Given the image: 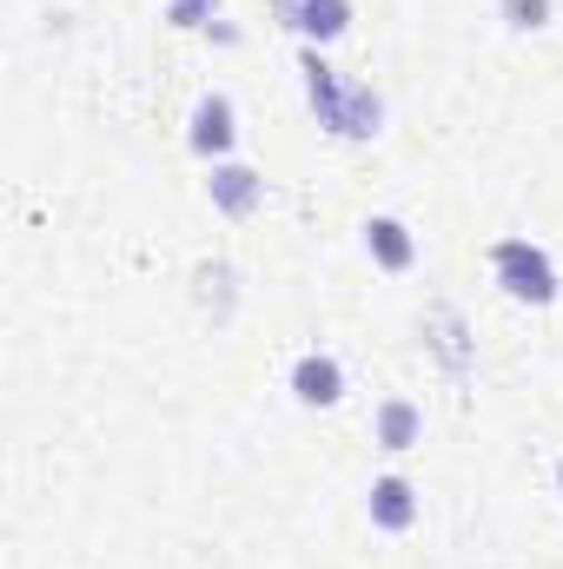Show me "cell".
<instances>
[{
  "mask_svg": "<svg viewBox=\"0 0 563 569\" xmlns=\"http://www.w3.org/2000/svg\"><path fill=\"white\" fill-rule=\"evenodd\" d=\"M491 272L504 284V298H517V305H551L557 298V266L531 239H497L491 246Z\"/></svg>",
  "mask_w": 563,
  "mask_h": 569,
  "instance_id": "obj_1",
  "label": "cell"
},
{
  "mask_svg": "<svg viewBox=\"0 0 563 569\" xmlns=\"http://www.w3.org/2000/svg\"><path fill=\"white\" fill-rule=\"evenodd\" d=\"M298 73H305V100H312L318 127H325V133H338V140H352L358 87H338V73L325 67V53H318V47H305V53H298Z\"/></svg>",
  "mask_w": 563,
  "mask_h": 569,
  "instance_id": "obj_2",
  "label": "cell"
},
{
  "mask_svg": "<svg viewBox=\"0 0 563 569\" xmlns=\"http://www.w3.org/2000/svg\"><path fill=\"white\" fill-rule=\"evenodd\" d=\"M233 140H239V113H233V100L226 93H206L199 107H192V127H186V146L199 152V159H226L233 152Z\"/></svg>",
  "mask_w": 563,
  "mask_h": 569,
  "instance_id": "obj_3",
  "label": "cell"
},
{
  "mask_svg": "<svg viewBox=\"0 0 563 569\" xmlns=\"http://www.w3.org/2000/svg\"><path fill=\"white\" fill-rule=\"evenodd\" d=\"M206 199H213L226 219H246V212L266 206V179H259L253 166H239V159H219L213 179H206Z\"/></svg>",
  "mask_w": 563,
  "mask_h": 569,
  "instance_id": "obj_4",
  "label": "cell"
},
{
  "mask_svg": "<svg viewBox=\"0 0 563 569\" xmlns=\"http://www.w3.org/2000/svg\"><path fill=\"white\" fill-rule=\"evenodd\" d=\"M279 20L305 33V47H332L352 27V0H279Z\"/></svg>",
  "mask_w": 563,
  "mask_h": 569,
  "instance_id": "obj_5",
  "label": "cell"
},
{
  "mask_svg": "<svg viewBox=\"0 0 563 569\" xmlns=\"http://www.w3.org/2000/svg\"><path fill=\"white\" fill-rule=\"evenodd\" d=\"M292 398L312 405V411L338 405V398H345V365H338L332 351H305V358L292 365Z\"/></svg>",
  "mask_w": 563,
  "mask_h": 569,
  "instance_id": "obj_6",
  "label": "cell"
},
{
  "mask_svg": "<svg viewBox=\"0 0 563 569\" xmlns=\"http://www.w3.org/2000/svg\"><path fill=\"white\" fill-rule=\"evenodd\" d=\"M365 252H372L385 272H412V259H418V239H412V226H405V219L378 212V219H365Z\"/></svg>",
  "mask_w": 563,
  "mask_h": 569,
  "instance_id": "obj_7",
  "label": "cell"
},
{
  "mask_svg": "<svg viewBox=\"0 0 563 569\" xmlns=\"http://www.w3.org/2000/svg\"><path fill=\"white\" fill-rule=\"evenodd\" d=\"M365 510H372V523H378V530H392V537H398V530H412V523H418V490H412L405 477H378V483L365 490Z\"/></svg>",
  "mask_w": 563,
  "mask_h": 569,
  "instance_id": "obj_8",
  "label": "cell"
},
{
  "mask_svg": "<svg viewBox=\"0 0 563 569\" xmlns=\"http://www.w3.org/2000/svg\"><path fill=\"white\" fill-rule=\"evenodd\" d=\"M372 443L378 450H412V443H424V411L412 405V398H385L378 411H372Z\"/></svg>",
  "mask_w": 563,
  "mask_h": 569,
  "instance_id": "obj_9",
  "label": "cell"
},
{
  "mask_svg": "<svg viewBox=\"0 0 563 569\" xmlns=\"http://www.w3.org/2000/svg\"><path fill=\"white\" fill-rule=\"evenodd\" d=\"M424 338H431V351L444 358V371H451V378H464V371H471V345H464V318H457L451 305H437V311L424 318Z\"/></svg>",
  "mask_w": 563,
  "mask_h": 569,
  "instance_id": "obj_10",
  "label": "cell"
},
{
  "mask_svg": "<svg viewBox=\"0 0 563 569\" xmlns=\"http://www.w3.org/2000/svg\"><path fill=\"white\" fill-rule=\"evenodd\" d=\"M497 13H504V27H517V33L551 27V0H497Z\"/></svg>",
  "mask_w": 563,
  "mask_h": 569,
  "instance_id": "obj_11",
  "label": "cell"
},
{
  "mask_svg": "<svg viewBox=\"0 0 563 569\" xmlns=\"http://www.w3.org/2000/svg\"><path fill=\"white\" fill-rule=\"evenodd\" d=\"M213 13H219V0H166L172 27H213Z\"/></svg>",
  "mask_w": 563,
  "mask_h": 569,
  "instance_id": "obj_12",
  "label": "cell"
},
{
  "mask_svg": "<svg viewBox=\"0 0 563 569\" xmlns=\"http://www.w3.org/2000/svg\"><path fill=\"white\" fill-rule=\"evenodd\" d=\"M557 490H563V463H557Z\"/></svg>",
  "mask_w": 563,
  "mask_h": 569,
  "instance_id": "obj_13",
  "label": "cell"
}]
</instances>
